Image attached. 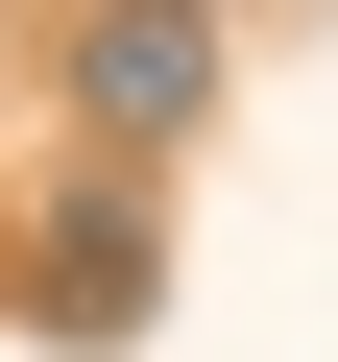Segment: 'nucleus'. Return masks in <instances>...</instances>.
Masks as SVG:
<instances>
[{
  "instance_id": "nucleus-1",
  "label": "nucleus",
  "mask_w": 338,
  "mask_h": 362,
  "mask_svg": "<svg viewBox=\"0 0 338 362\" xmlns=\"http://www.w3.org/2000/svg\"><path fill=\"white\" fill-rule=\"evenodd\" d=\"M73 97H97L121 145H169V121L218 97V0H97V25H73Z\"/></svg>"
},
{
  "instance_id": "nucleus-2",
  "label": "nucleus",
  "mask_w": 338,
  "mask_h": 362,
  "mask_svg": "<svg viewBox=\"0 0 338 362\" xmlns=\"http://www.w3.org/2000/svg\"><path fill=\"white\" fill-rule=\"evenodd\" d=\"M145 290H169V242H145V218L97 194V218L49 242V338H145Z\"/></svg>"
}]
</instances>
